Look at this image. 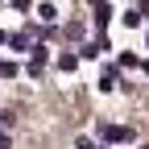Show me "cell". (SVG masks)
<instances>
[{
  "label": "cell",
  "instance_id": "obj_17",
  "mask_svg": "<svg viewBox=\"0 0 149 149\" xmlns=\"http://www.w3.org/2000/svg\"><path fill=\"white\" fill-rule=\"evenodd\" d=\"M145 42H149V37H145Z\"/></svg>",
  "mask_w": 149,
  "mask_h": 149
},
{
  "label": "cell",
  "instance_id": "obj_2",
  "mask_svg": "<svg viewBox=\"0 0 149 149\" xmlns=\"http://www.w3.org/2000/svg\"><path fill=\"white\" fill-rule=\"evenodd\" d=\"M116 83H120V74H116V66H108V70L100 74V95H112V91H116Z\"/></svg>",
  "mask_w": 149,
  "mask_h": 149
},
{
  "label": "cell",
  "instance_id": "obj_5",
  "mask_svg": "<svg viewBox=\"0 0 149 149\" xmlns=\"http://www.w3.org/2000/svg\"><path fill=\"white\" fill-rule=\"evenodd\" d=\"M8 46H13L17 54H25V50H33V46H29V33H13V37H8Z\"/></svg>",
  "mask_w": 149,
  "mask_h": 149
},
{
  "label": "cell",
  "instance_id": "obj_12",
  "mask_svg": "<svg viewBox=\"0 0 149 149\" xmlns=\"http://www.w3.org/2000/svg\"><path fill=\"white\" fill-rule=\"evenodd\" d=\"M74 149H95V141H91V137H79V141H74Z\"/></svg>",
  "mask_w": 149,
  "mask_h": 149
},
{
  "label": "cell",
  "instance_id": "obj_10",
  "mask_svg": "<svg viewBox=\"0 0 149 149\" xmlns=\"http://www.w3.org/2000/svg\"><path fill=\"white\" fill-rule=\"evenodd\" d=\"M116 66H137V54H133V50H124L120 58H116Z\"/></svg>",
  "mask_w": 149,
  "mask_h": 149
},
{
  "label": "cell",
  "instance_id": "obj_7",
  "mask_svg": "<svg viewBox=\"0 0 149 149\" xmlns=\"http://www.w3.org/2000/svg\"><path fill=\"white\" fill-rule=\"evenodd\" d=\"M74 66H79V58H74V54H58V70H62V74H70Z\"/></svg>",
  "mask_w": 149,
  "mask_h": 149
},
{
  "label": "cell",
  "instance_id": "obj_14",
  "mask_svg": "<svg viewBox=\"0 0 149 149\" xmlns=\"http://www.w3.org/2000/svg\"><path fill=\"white\" fill-rule=\"evenodd\" d=\"M0 149H8V137H4V133H0Z\"/></svg>",
  "mask_w": 149,
  "mask_h": 149
},
{
  "label": "cell",
  "instance_id": "obj_3",
  "mask_svg": "<svg viewBox=\"0 0 149 149\" xmlns=\"http://www.w3.org/2000/svg\"><path fill=\"white\" fill-rule=\"evenodd\" d=\"M37 17H42L46 25H54L58 21V4H54V0H42V4H37Z\"/></svg>",
  "mask_w": 149,
  "mask_h": 149
},
{
  "label": "cell",
  "instance_id": "obj_4",
  "mask_svg": "<svg viewBox=\"0 0 149 149\" xmlns=\"http://www.w3.org/2000/svg\"><path fill=\"white\" fill-rule=\"evenodd\" d=\"M120 25H124V29H137V25H141V8H124Z\"/></svg>",
  "mask_w": 149,
  "mask_h": 149
},
{
  "label": "cell",
  "instance_id": "obj_15",
  "mask_svg": "<svg viewBox=\"0 0 149 149\" xmlns=\"http://www.w3.org/2000/svg\"><path fill=\"white\" fill-rule=\"evenodd\" d=\"M0 42H4V29H0Z\"/></svg>",
  "mask_w": 149,
  "mask_h": 149
},
{
  "label": "cell",
  "instance_id": "obj_1",
  "mask_svg": "<svg viewBox=\"0 0 149 149\" xmlns=\"http://www.w3.org/2000/svg\"><path fill=\"white\" fill-rule=\"evenodd\" d=\"M100 133H104L108 145H133L137 141V128H128V124H104Z\"/></svg>",
  "mask_w": 149,
  "mask_h": 149
},
{
  "label": "cell",
  "instance_id": "obj_9",
  "mask_svg": "<svg viewBox=\"0 0 149 149\" xmlns=\"http://www.w3.org/2000/svg\"><path fill=\"white\" fill-rule=\"evenodd\" d=\"M29 54H33V58H37V62H46V58H50V46H42V42H37V46H33Z\"/></svg>",
  "mask_w": 149,
  "mask_h": 149
},
{
  "label": "cell",
  "instance_id": "obj_16",
  "mask_svg": "<svg viewBox=\"0 0 149 149\" xmlns=\"http://www.w3.org/2000/svg\"><path fill=\"white\" fill-rule=\"evenodd\" d=\"M137 149H149V145H137Z\"/></svg>",
  "mask_w": 149,
  "mask_h": 149
},
{
  "label": "cell",
  "instance_id": "obj_13",
  "mask_svg": "<svg viewBox=\"0 0 149 149\" xmlns=\"http://www.w3.org/2000/svg\"><path fill=\"white\" fill-rule=\"evenodd\" d=\"M13 8H21V13H25V8H29V0H13Z\"/></svg>",
  "mask_w": 149,
  "mask_h": 149
},
{
  "label": "cell",
  "instance_id": "obj_6",
  "mask_svg": "<svg viewBox=\"0 0 149 149\" xmlns=\"http://www.w3.org/2000/svg\"><path fill=\"white\" fill-rule=\"evenodd\" d=\"M112 21V8H108V0H100L95 4V25H108Z\"/></svg>",
  "mask_w": 149,
  "mask_h": 149
},
{
  "label": "cell",
  "instance_id": "obj_11",
  "mask_svg": "<svg viewBox=\"0 0 149 149\" xmlns=\"http://www.w3.org/2000/svg\"><path fill=\"white\" fill-rule=\"evenodd\" d=\"M17 74V62H0V79H13Z\"/></svg>",
  "mask_w": 149,
  "mask_h": 149
},
{
  "label": "cell",
  "instance_id": "obj_8",
  "mask_svg": "<svg viewBox=\"0 0 149 149\" xmlns=\"http://www.w3.org/2000/svg\"><path fill=\"white\" fill-rule=\"evenodd\" d=\"M42 70H46V62H37V58H29V66H25V74H29V79H42Z\"/></svg>",
  "mask_w": 149,
  "mask_h": 149
}]
</instances>
